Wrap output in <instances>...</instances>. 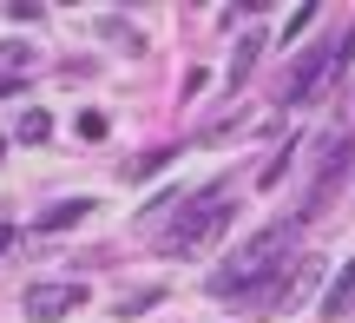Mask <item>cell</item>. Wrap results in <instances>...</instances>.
<instances>
[{
  "label": "cell",
  "mask_w": 355,
  "mask_h": 323,
  "mask_svg": "<svg viewBox=\"0 0 355 323\" xmlns=\"http://www.w3.org/2000/svg\"><path fill=\"white\" fill-rule=\"evenodd\" d=\"M290 251H296V218L290 224H270V231L250 238L237 258L217 264V271H211V297H250L257 284H277V277L290 271Z\"/></svg>",
  "instance_id": "6da1fadb"
},
{
  "label": "cell",
  "mask_w": 355,
  "mask_h": 323,
  "mask_svg": "<svg viewBox=\"0 0 355 323\" xmlns=\"http://www.w3.org/2000/svg\"><path fill=\"white\" fill-rule=\"evenodd\" d=\"M92 211V198H66V205H53V211H40V231H66V224H79Z\"/></svg>",
  "instance_id": "ba28073f"
},
{
  "label": "cell",
  "mask_w": 355,
  "mask_h": 323,
  "mask_svg": "<svg viewBox=\"0 0 355 323\" xmlns=\"http://www.w3.org/2000/svg\"><path fill=\"white\" fill-rule=\"evenodd\" d=\"M224 224H230V198H224V192H198V198H191V205L165 224V238H158V245H165L171 258H191V251H204Z\"/></svg>",
  "instance_id": "7a4b0ae2"
},
{
  "label": "cell",
  "mask_w": 355,
  "mask_h": 323,
  "mask_svg": "<svg viewBox=\"0 0 355 323\" xmlns=\"http://www.w3.org/2000/svg\"><path fill=\"white\" fill-rule=\"evenodd\" d=\"M79 304H86V284H33L20 297V310L33 317V323H53V317H73Z\"/></svg>",
  "instance_id": "5b68a950"
},
{
  "label": "cell",
  "mask_w": 355,
  "mask_h": 323,
  "mask_svg": "<svg viewBox=\"0 0 355 323\" xmlns=\"http://www.w3.org/2000/svg\"><path fill=\"white\" fill-rule=\"evenodd\" d=\"M46 132H53V119H46V113H26V119H20V139H26V145H40Z\"/></svg>",
  "instance_id": "9c48e42d"
},
{
  "label": "cell",
  "mask_w": 355,
  "mask_h": 323,
  "mask_svg": "<svg viewBox=\"0 0 355 323\" xmlns=\"http://www.w3.org/2000/svg\"><path fill=\"white\" fill-rule=\"evenodd\" d=\"M7 251H13V231H7V224H0V258H7Z\"/></svg>",
  "instance_id": "30bf717a"
},
{
  "label": "cell",
  "mask_w": 355,
  "mask_h": 323,
  "mask_svg": "<svg viewBox=\"0 0 355 323\" xmlns=\"http://www.w3.org/2000/svg\"><path fill=\"white\" fill-rule=\"evenodd\" d=\"M349 53H355V33H343L336 47H316V53H303L296 60V73H290V86H283V106H303L309 92H322L336 73L349 66Z\"/></svg>",
  "instance_id": "3957f363"
},
{
  "label": "cell",
  "mask_w": 355,
  "mask_h": 323,
  "mask_svg": "<svg viewBox=\"0 0 355 323\" xmlns=\"http://www.w3.org/2000/svg\"><path fill=\"white\" fill-rule=\"evenodd\" d=\"M349 304H355V258L343 264V277H336V284H329V297H322V317H343Z\"/></svg>",
  "instance_id": "52a82bcc"
},
{
  "label": "cell",
  "mask_w": 355,
  "mask_h": 323,
  "mask_svg": "<svg viewBox=\"0 0 355 323\" xmlns=\"http://www.w3.org/2000/svg\"><path fill=\"white\" fill-rule=\"evenodd\" d=\"M349 165H355V139H329V145H322V172H316V185H309V198H303V218L336 198V185H343Z\"/></svg>",
  "instance_id": "277c9868"
},
{
  "label": "cell",
  "mask_w": 355,
  "mask_h": 323,
  "mask_svg": "<svg viewBox=\"0 0 355 323\" xmlns=\"http://www.w3.org/2000/svg\"><path fill=\"white\" fill-rule=\"evenodd\" d=\"M257 60H263V33L237 40V53H230V86H243V79L257 73Z\"/></svg>",
  "instance_id": "8992f818"
}]
</instances>
